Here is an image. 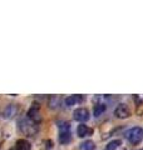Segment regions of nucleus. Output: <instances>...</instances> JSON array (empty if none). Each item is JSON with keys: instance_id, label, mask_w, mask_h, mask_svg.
I'll list each match as a JSON object with an SVG mask.
<instances>
[{"instance_id": "obj_1", "label": "nucleus", "mask_w": 143, "mask_h": 150, "mask_svg": "<svg viewBox=\"0 0 143 150\" xmlns=\"http://www.w3.org/2000/svg\"><path fill=\"white\" fill-rule=\"evenodd\" d=\"M19 129H20V131L26 135V137H34V135L38 133V124L33 123V121L30 119H20L19 120Z\"/></svg>"}, {"instance_id": "obj_2", "label": "nucleus", "mask_w": 143, "mask_h": 150, "mask_svg": "<svg viewBox=\"0 0 143 150\" xmlns=\"http://www.w3.org/2000/svg\"><path fill=\"white\" fill-rule=\"evenodd\" d=\"M127 139L132 145H137L141 143V140L143 139V130L141 128H132L127 133Z\"/></svg>"}, {"instance_id": "obj_3", "label": "nucleus", "mask_w": 143, "mask_h": 150, "mask_svg": "<svg viewBox=\"0 0 143 150\" xmlns=\"http://www.w3.org/2000/svg\"><path fill=\"white\" fill-rule=\"evenodd\" d=\"M59 142L61 144H68L70 142V125L68 123L59 125Z\"/></svg>"}, {"instance_id": "obj_4", "label": "nucleus", "mask_w": 143, "mask_h": 150, "mask_svg": "<svg viewBox=\"0 0 143 150\" xmlns=\"http://www.w3.org/2000/svg\"><path fill=\"white\" fill-rule=\"evenodd\" d=\"M28 119H30L33 123H35V124H39L40 121H41L40 106H39V104L34 103V104L31 105V108L29 109V111H28Z\"/></svg>"}, {"instance_id": "obj_5", "label": "nucleus", "mask_w": 143, "mask_h": 150, "mask_svg": "<svg viewBox=\"0 0 143 150\" xmlns=\"http://www.w3.org/2000/svg\"><path fill=\"white\" fill-rule=\"evenodd\" d=\"M73 118H74V120L84 123V121H87L89 119V111H88V109H85V108H78V109L74 110V112H73Z\"/></svg>"}, {"instance_id": "obj_6", "label": "nucleus", "mask_w": 143, "mask_h": 150, "mask_svg": "<svg viewBox=\"0 0 143 150\" xmlns=\"http://www.w3.org/2000/svg\"><path fill=\"white\" fill-rule=\"evenodd\" d=\"M114 115L118 119H127L131 116V111L124 104H118V106L114 109Z\"/></svg>"}, {"instance_id": "obj_7", "label": "nucleus", "mask_w": 143, "mask_h": 150, "mask_svg": "<svg viewBox=\"0 0 143 150\" xmlns=\"http://www.w3.org/2000/svg\"><path fill=\"white\" fill-rule=\"evenodd\" d=\"M77 134H78V137H79V138L89 137V135H92V134H93V130L90 129V128H88L87 125L80 124V125H78V128H77Z\"/></svg>"}, {"instance_id": "obj_8", "label": "nucleus", "mask_w": 143, "mask_h": 150, "mask_svg": "<svg viewBox=\"0 0 143 150\" xmlns=\"http://www.w3.org/2000/svg\"><path fill=\"white\" fill-rule=\"evenodd\" d=\"M82 101H83V96H82V95H70V96H68V98H66V99L64 100V103H65L66 106L77 105V104H79V103H82Z\"/></svg>"}, {"instance_id": "obj_9", "label": "nucleus", "mask_w": 143, "mask_h": 150, "mask_svg": "<svg viewBox=\"0 0 143 150\" xmlns=\"http://www.w3.org/2000/svg\"><path fill=\"white\" fill-rule=\"evenodd\" d=\"M15 112H16V105L10 104V105H8L5 109H4V111H3V118L10 119V118H13V116L15 115Z\"/></svg>"}, {"instance_id": "obj_10", "label": "nucleus", "mask_w": 143, "mask_h": 150, "mask_svg": "<svg viewBox=\"0 0 143 150\" xmlns=\"http://www.w3.org/2000/svg\"><path fill=\"white\" fill-rule=\"evenodd\" d=\"M15 148H16V150H30L31 145L25 139H19L16 142V144H15Z\"/></svg>"}, {"instance_id": "obj_11", "label": "nucleus", "mask_w": 143, "mask_h": 150, "mask_svg": "<svg viewBox=\"0 0 143 150\" xmlns=\"http://www.w3.org/2000/svg\"><path fill=\"white\" fill-rule=\"evenodd\" d=\"M95 149V145L92 140H85L82 144L79 145V150H94Z\"/></svg>"}, {"instance_id": "obj_12", "label": "nucleus", "mask_w": 143, "mask_h": 150, "mask_svg": "<svg viewBox=\"0 0 143 150\" xmlns=\"http://www.w3.org/2000/svg\"><path fill=\"white\" fill-rule=\"evenodd\" d=\"M104 111H106V105L104 104H97L94 106V116H97V118L101 116Z\"/></svg>"}, {"instance_id": "obj_13", "label": "nucleus", "mask_w": 143, "mask_h": 150, "mask_svg": "<svg viewBox=\"0 0 143 150\" xmlns=\"http://www.w3.org/2000/svg\"><path fill=\"white\" fill-rule=\"evenodd\" d=\"M119 146H121V140H113V142L108 143L106 150H117Z\"/></svg>"}, {"instance_id": "obj_14", "label": "nucleus", "mask_w": 143, "mask_h": 150, "mask_svg": "<svg viewBox=\"0 0 143 150\" xmlns=\"http://www.w3.org/2000/svg\"><path fill=\"white\" fill-rule=\"evenodd\" d=\"M141 150H143V149H141Z\"/></svg>"}]
</instances>
